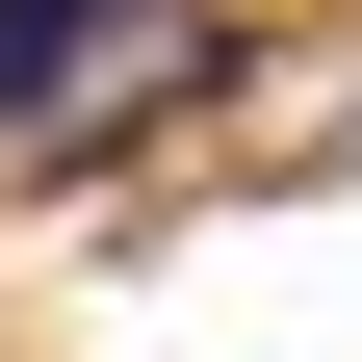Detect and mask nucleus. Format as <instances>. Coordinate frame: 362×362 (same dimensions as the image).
<instances>
[{"label":"nucleus","mask_w":362,"mask_h":362,"mask_svg":"<svg viewBox=\"0 0 362 362\" xmlns=\"http://www.w3.org/2000/svg\"><path fill=\"white\" fill-rule=\"evenodd\" d=\"M104 78H181V0H0V129H78Z\"/></svg>","instance_id":"nucleus-1"}]
</instances>
